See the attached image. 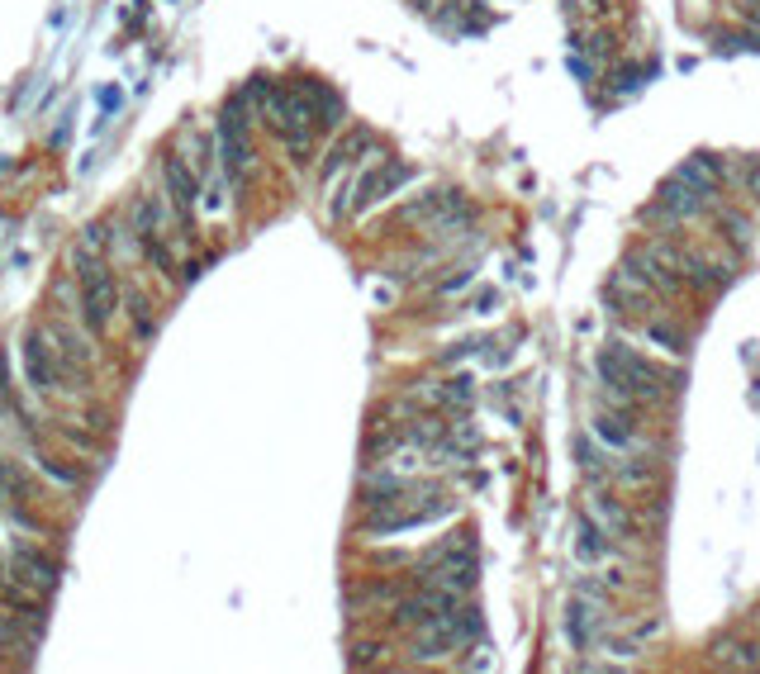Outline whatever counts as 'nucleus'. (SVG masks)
Returning <instances> with one entry per match:
<instances>
[{
	"label": "nucleus",
	"instance_id": "7",
	"mask_svg": "<svg viewBox=\"0 0 760 674\" xmlns=\"http://www.w3.org/2000/svg\"><path fill=\"white\" fill-rule=\"evenodd\" d=\"M24 370H29V385H34V390H53V385H57L53 347L43 342V333H39V328L24 337Z\"/></svg>",
	"mask_w": 760,
	"mask_h": 674
},
{
	"label": "nucleus",
	"instance_id": "17",
	"mask_svg": "<svg viewBox=\"0 0 760 674\" xmlns=\"http://www.w3.org/2000/svg\"><path fill=\"white\" fill-rule=\"evenodd\" d=\"M722 233H727V238H737V247H751V218L747 214L727 209L722 214Z\"/></svg>",
	"mask_w": 760,
	"mask_h": 674
},
{
	"label": "nucleus",
	"instance_id": "9",
	"mask_svg": "<svg viewBox=\"0 0 760 674\" xmlns=\"http://www.w3.org/2000/svg\"><path fill=\"white\" fill-rule=\"evenodd\" d=\"M589 518L599 522L608 537H637V522L627 513V503L608 499V494H589Z\"/></svg>",
	"mask_w": 760,
	"mask_h": 674
},
{
	"label": "nucleus",
	"instance_id": "11",
	"mask_svg": "<svg viewBox=\"0 0 760 674\" xmlns=\"http://www.w3.org/2000/svg\"><path fill=\"white\" fill-rule=\"evenodd\" d=\"M675 176H685L689 185H699L703 195H718V185H722V166H718V157L694 153V157H685V162H680V172H675Z\"/></svg>",
	"mask_w": 760,
	"mask_h": 674
},
{
	"label": "nucleus",
	"instance_id": "4",
	"mask_svg": "<svg viewBox=\"0 0 760 674\" xmlns=\"http://www.w3.org/2000/svg\"><path fill=\"white\" fill-rule=\"evenodd\" d=\"M604 603L608 599H589V594H575V603L566 608V636L575 651H589L599 642V627H604Z\"/></svg>",
	"mask_w": 760,
	"mask_h": 674
},
{
	"label": "nucleus",
	"instance_id": "5",
	"mask_svg": "<svg viewBox=\"0 0 760 674\" xmlns=\"http://www.w3.org/2000/svg\"><path fill=\"white\" fill-rule=\"evenodd\" d=\"M162 176H167V195H172V205H176V214H181V224L190 228L195 200H200V181H195V172H190V166L181 162L176 153L162 157Z\"/></svg>",
	"mask_w": 760,
	"mask_h": 674
},
{
	"label": "nucleus",
	"instance_id": "8",
	"mask_svg": "<svg viewBox=\"0 0 760 674\" xmlns=\"http://www.w3.org/2000/svg\"><path fill=\"white\" fill-rule=\"evenodd\" d=\"M14 570H20V580H24L29 589H34V594H53V589H57V575H62L53 555L29 551V546H24L20 555H14Z\"/></svg>",
	"mask_w": 760,
	"mask_h": 674
},
{
	"label": "nucleus",
	"instance_id": "14",
	"mask_svg": "<svg viewBox=\"0 0 760 674\" xmlns=\"http://www.w3.org/2000/svg\"><path fill=\"white\" fill-rule=\"evenodd\" d=\"M433 399H437V404H471V399H475V380H471V376H456V380L442 385V390H433Z\"/></svg>",
	"mask_w": 760,
	"mask_h": 674
},
{
	"label": "nucleus",
	"instance_id": "19",
	"mask_svg": "<svg viewBox=\"0 0 760 674\" xmlns=\"http://www.w3.org/2000/svg\"><path fill=\"white\" fill-rule=\"evenodd\" d=\"M128 305H134V309H128V314H134V328H138V337H153V314H147V299L143 295H134V299H128Z\"/></svg>",
	"mask_w": 760,
	"mask_h": 674
},
{
	"label": "nucleus",
	"instance_id": "18",
	"mask_svg": "<svg viewBox=\"0 0 760 674\" xmlns=\"http://www.w3.org/2000/svg\"><path fill=\"white\" fill-rule=\"evenodd\" d=\"M575 461H580V470L589 480H604V461H599V451L589 447V437H585V442H575Z\"/></svg>",
	"mask_w": 760,
	"mask_h": 674
},
{
	"label": "nucleus",
	"instance_id": "15",
	"mask_svg": "<svg viewBox=\"0 0 760 674\" xmlns=\"http://www.w3.org/2000/svg\"><path fill=\"white\" fill-rule=\"evenodd\" d=\"M138 247L147 252V262H153L157 271H172V252L162 243V233H138Z\"/></svg>",
	"mask_w": 760,
	"mask_h": 674
},
{
	"label": "nucleus",
	"instance_id": "6",
	"mask_svg": "<svg viewBox=\"0 0 760 674\" xmlns=\"http://www.w3.org/2000/svg\"><path fill=\"white\" fill-rule=\"evenodd\" d=\"M708 200H713V195H703L699 185H689L685 176H670V181L656 191V205L666 209V214L675 218V224H685V218H694V214H699V209L708 205Z\"/></svg>",
	"mask_w": 760,
	"mask_h": 674
},
{
	"label": "nucleus",
	"instance_id": "13",
	"mask_svg": "<svg viewBox=\"0 0 760 674\" xmlns=\"http://www.w3.org/2000/svg\"><path fill=\"white\" fill-rule=\"evenodd\" d=\"M604 551H608V532L599 528V522H594V518H580V522H575V555H580L585 565H594Z\"/></svg>",
	"mask_w": 760,
	"mask_h": 674
},
{
	"label": "nucleus",
	"instance_id": "23",
	"mask_svg": "<svg viewBox=\"0 0 760 674\" xmlns=\"http://www.w3.org/2000/svg\"><path fill=\"white\" fill-rule=\"evenodd\" d=\"M747 191L760 200V157H751V162H747Z\"/></svg>",
	"mask_w": 760,
	"mask_h": 674
},
{
	"label": "nucleus",
	"instance_id": "25",
	"mask_svg": "<svg viewBox=\"0 0 760 674\" xmlns=\"http://www.w3.org/2000/svg\"><path fill=\"white\" fill-rule=\"evenodd\" d=\"M570 72L580 76V81H589V62H580V58H570Z\"/></svg>",
	"mask_w": 760,
	"mask_h": 674
},
{
	"label": "nucleus",
	"instance_id": "10",
	"mask_svg": "<svg viewBox=\"0 0 760 674\" xmlns=\"http://www.w3.org/2000/svg\"><path fill=\"white\" fill-rule=\"evenodd\" d=\"M404 176H409V166H380V172H367V176L357 181V200H352V209L371 205V200H380V195H390Z\"/></svg>",
	"mask_w": 760,
	"mask_h": 674
},
{
	"label": "nucleus",
	"instance_id": "12",
	"mask_svg": "<svg viewBox=\"0 0 760 674\" xmlns=\"http://www.w3.org/2000/svg\"><path fill=\"white\" fill-rule=\"evenodd\" d=\"M594 437L614 451H632L637 437H632V418H614V413H599L594 418Z\"/></svg>",
	"mask_w": 760,
	"mask_h": 674
},
{
	"label": "nucleus",
	"instance_id": "3",
	"mask_svg": "<svg viewBox=\"0 0 760 674\" xmlns=\"http://www.w3.org/2000/svg\"><path fill=\"white\" fill-rule=\"evenodd\" d=\"M219 147H224V172L228 181H243L252 166V143H247V100L234 95L219 114Z\"/></svg>",
	"mask_w": 760,
	"mask_h": 674
},
{
	"label": "nucleus",
	"instance_id": "2",
	"mask_svg": "<svg viewBox=\"0 0 760 674\" xmlns=\"http://www.w3.org/2000/svg\"><path fill=\"white\" fill-rule=\"evenodd\" d=\"M76 276H81V318H86V328L101 337L114 318V305H119V285H114L105 257H72Z\"/></svg>",
	"mask_w": 760,
	"mask_h": 674
},
{
	"label": "nucleus",
	"instance_id": "26",
	"mask_svg": "<svg viewBox=\"0 0 760 674\" xmlns=\"http://www.w3.org/2000/svg\"><path fill=\"white\" fill-rule=\"evenodd\" d=\"M747 20H751V24L760 29V5H747Z\"/></svg>",
	"mask_w": 760,
	"mask_h": 674
},
{
	"label": "nucleus",
	"instance_id": "1",
	"mask_svg": "<svg viewBox=\"0 0 760 674\" xmlns=\"http://www.w3.org/2000/svg\"><path fill=\"white\" fill-rule=\"evenodd\" d=\"M599 380H604V390L614 395L623 409H632V404H656L666 390L680 385V376H660L651 361H641L637 351L623 347V342L599 351Z\"/></svg>",
	"mask_w": 760,
	"mask_h": 674
},
{
	"label": "nucleus",
	"instance_id": "21",
	"mask_svg": "<svg viewBox=\"0 0 760 674\" xmlns=\"http://www.w3.org/2000/svg\"><path fill=\"white\" fill-rule=\"evenodd\" d=\"M618 480H623V484H641V480H651V461H641V466H618Z\"/></svg>",
	"mask_w": 760,
	"mask_h": 674
},
{
	"label": "nucleus",
	"instance_id": "24",
	"mask_svg": "<svg viewBox=\"0 0 760 674\" xmlns=\"http://www.w3.org/2000/svg\"><path fill=\"white\" fill-rule=\"evenodd\" d=\"M101 110H105V114H110V110H119V91H114V86H105V91H101Z\"/></svg>",
	"mask_w": 760,
	"mask_h": 674
},
{
	"label": "nucleus",
	"instance_id": "22",
	"mask_svg": "<svg viewBox=\"0 0 760 674\" xmlns=\"http://www.w3.org/2000/svg\"><path fill=\"white\" fill-rule=\"evenodd\" d=\"M737 48H751V53H760V33H737V39H722V53H737Z\"/></svg>",
	"mask_w": 760,
	"mask_h": 674
},
{
	"label": "nucleus",
	"instance_id": "20",
	"mask_svg": "<svg viewBox=\"0 0 760 674\" xmlns=\"http://www.w3.org/2000/svg\"><path fill=\"white\" fill-rule=\"evenodd\" d=\"M647 333H651V342H660V347H670V351H675V357H680V351H685V337H680V333H675V328H666V324H651Z\"/></svg>",
	"mask_w": 760,
	"mask_h": 674
},
{
	"label": "nucleus",
	"instance_id": "16",
	"mask_svg": "<svg viewBox=\"0 0 760 674\" xmlns=\"http://www.w3.org/2000/svg\"><path fill=\"white\" fill-rule=\"evenodd\" d=\"M713 661H727V665H737V670H751V665H760V655L751 651V646H713Z\"/></svg>",
	"mask_w": 760,
	"mask_h": 674
}]
</instances>
